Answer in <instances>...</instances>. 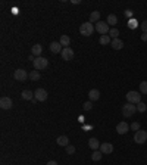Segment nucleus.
<instances>
[{
    "label": "nucleus",
    "instance_id": "cd10ccee",
    "mask_svg": "<svg viewBox=\"0 0 147 165\" xmlns=\"http://www.w3.org/2000/svg\"><path fill=\"white\" fill-rule=\"evenodd\" d=\"M137 111H138V112H146V111H147V105L144 103V102H140L138 105H137Z\"/></svg>",
    "mask_w": 147,
    "mask_h": 165
},
{
    "label": "nucleus",
    "instance_id": "f257e3e1",
    "mask_svg": "<svg viewBox=\"0 0 147 165\" xmlns=\"http://www.w3.org/2000/svg\"><path fill=\"white\" fill-rule=\"evenodd\" d=\"M33 65L35 68V71H44L49 66V61L46 58H43V56H38V58H35L33 61Z\"/></svg>",
    "mask_w": 147,
    "mask_h": 165
},
{
    "label": "nucleus",
    "instance_id": "1a4fd4ad",
    "mask_svg": "<svg viewBox=\"0 0 147 165\" xmlns=\"http://www.w3.org/2000/svg\"><path fill=\"white\" fill-rule=\"evenodd\" d=\"M60 55H62V59L63 61H72L74 56H75V53H74V50L71 47H63Z\"/></svg>",
    "mask_w": 147,
    "mask_h": 165
},
{
    "label": "nucleus",
    "instance_id": "5701e85b",
    "mask_svg": "<svg viewBox=\"0 0 147 165\" xmlns=\"http://www.w3.org/2000/svg\"><path fill=\"white\" fill-rule=\"evenodd\" d=\"M99 19H100V12H97V10L91 12V15H90V22L91 24H93V22H99Z\"/></svg>",
    "mask_w": 147,
    "mask_h": 165
},
{
    "label": "nucleus",
    "instance_id": "423d86ee",
    "mask_svg": "<svg viewBox=\"0 0 147 165\" xmlns=\"http://www.w3.org/2000/svg\"><path fill=\"white\" fill-rule=\"evenodd\" d=\"M96 31H97V33H100L102 35H106V34L110 31L109 24H107V22H103V21H99L97 24H96Z\"/></svg>",
    "mask_w": 147,
    "mask_h": 165
},
{
    "label": "nucleus",
    "instance_id": "412c9836",
    "mask_svg": "<svg viewBox=\"0 0 147 165\" xmlns=\"http://www.w3.org/2000/svg\"><path fill=\"white\" fill-rule=\"evenodd\" d=\"M102 156H103V153H102L100 150H94V152L91 153V161L97 162V161H100V159H102Z\"/></svg>",
    "mask_w": 147,
    "mask_h": 165
},
{
    "label": "nucleus",
    "instance_id": "7c9ffc66",
    "mask_svg": "<svg viewBox=\"0 0 147 165\" xmlns=\"http://www.w3.org/2000/svg\"><path fill=\"white\" fill-rule=\"evenodd\" d=\"M130 127H131V128H132V130H135V131H138V130H140V123H132V124H131V125H130Z\"/></svg>",
    "mask_w": 147,
    "mask_h": 165
},
{
    "label": "nucleus",
    "instance_id": "6ab92c4d",
    "mask_svg": "<svg viewBox=\"0 0 147 165\" xmlns=\"http://www.w3.org/2000/svg\"><path fill=\"white\" fill-rule=\"evenodd\" d=\"M59 43H60L63 47H69V44H71V38H69V35H60Z\"/></svg>",
    "mask_w": 147,
    "mask_h": 165
},
{
    "label": "nucleus",
    "instance_id": "f704fd0d",
    "mask_svg": "<svg viewBox=\"0 0 147 165\" xmlns=\"http://www.w3.org/2000/svg\"><path fill=\"white\" fill-rule=\"evenodd\" d=\"M46 165H57V162H56V161H49Z\"/></svg>",
    "mask_w": 147,
    "mask_h": 165
},
{
    "label": "nucleus",
    "instance_id": "473e14b6",
    "mask_svg": "<svg viewBox=\"0 0 147 165\" xmlns=\"http://www.w3.org/2000/svg\"><path fill=\"white\" fill-rule=\"evenodd\" d=\"M125 16H132V10H125Z\"/></svg>",
    "mask_w": 147,
    "mask_h": 165
},
{
    "label": "nucleus",
    "instance_id": "9b49d317",
    "mask_svg": "<svg viewBox=\"0 0 147 165\" xmlns=\"http://www.w3.org/2000/svg\"><path fill=\"white\" fill-rule=\"evenodd\" d=\"M12 105H13V102H12V99L8 97V96H3V97L0 99V108H2V109H10Z\"/></svg>",
    "mask_w": 147,
    "mask_h": 165
},
{
    "label": "nucleus",
    "instance_id": "9d476101",
    "mask_svg": "<svg viewBox=\"0 0 147 165\" xmlns=\"http://www.w3.org/2000/svg\"><path fill=\"white\" fill-rule=\"evenodd\" d=\"M49 47H50V52H52V53H55V55H57V53H62V50H63V46H62L59 41H52Z\"/></svg>",
    "mask_w": 147,
    "mask_h": 165
},
{
    "label": "nucleus",
    "instance_id": "0eeeda50",
    "mask_svg": "<svg viewBox=\"0 0 147 165\" xmlns=\"http://www.w3.org/2000/svg\"><path fill=\"white\" fill-rule=\"evenodd\" d=\"M28 77H30V74H28L25 69H22V68H19V69H16V71L13 72V78H15L16 81H25Z\"/></svg>",
    "mask_w": 147,
    "mask_h": 165
},
{
    "label": "nucleus",
    "instance_id": "ddd939ff",
    "mask_svg": "<svg viewBox=\"0 0 147 165\" xmlns=\"http://www.w3.org/2000/svg\"><path fill=\"white\" fill-rule=\"evenodd\" d=\"M130 128H131V127L125 123V121H122V123H119L118 125H116V131H118V134H125V133L128 131Z\"/></svg>",
    "mask_w": 147,
    "mask_h": 165
},
{
    "label": "nucleus",
    "instance_id": "39448f33",
    "mask_svg": "<svg viewBox=\"0 0 147 165\" xmlns=\"http://www.w3.org/2000/svg\"><path fill=\"white\" fill-rule=\"evenodd\" d=\"M134 141L138 143V145L146 143L147 141V131H144V130H138V131H135V134H134Z\"/></svg>",
    "mask_w": 147,
    "mask_h": 165
},
{
    "label": "nucleus",
    "instance_id": "bb28decb",
    "mask_svg": "<svg viewBox=\"0 0 147 165\" xmlns=\"http://www.w3.org/2000/svg\"><path fill=\"white\" fill-rule=\"evenodd\" d=\"M109 34H110V37H112V38H118V35H119V30L113 27V28H110Z\"/></svg>",
    "mask_w": 147,
    "mask_h": 165
},
{
    "label": "nucleus",
    "instance_id": "f8f14e48",
    "mask_svg": "<svg viewBox=\"0 0 147 165\" xmlns=\"http://www.w3.org/2000/svg\"><path fill=\"white\" fill-rule=\"evenodd\" d=\"M100 152H102L103 155L112 153V152H113V145H112V143H102V145H100Z\"/></svg>",
    "mask_w": 147,
    "mask_h": 165
},
{
    "label": "nucleus",
    "instance_id": "c756f323",
    "mask_svg": "<svg viewBox=\"0 0 147 165\" xmlns=\"http://www.w3.org/2000/svg\"><path fill=\"white\" fill-rule=\"evenodd\" d=\"M82 108H84V111H90L91 108H93V103H91V102H85V103L82 105Z\"/></svg>",
    "mask_w": 147,
    "mask_h": 165
},
{
    "label": "nucleus",
    "instance_id": "4468645a",
    "mask_svg": "<svg viewBox=\"0 0 147 165\" xmlns=\"http://www.w3.org/2000/svg\"><path fill=\"white\" fill-rule=\"evenodd\" d=\"M56 143L59 146H69V139H68V136H59L56 139Z\"/></svg>",
    "mask_w": 147,
    "mask_h": 165
},
{
    "label": "nucleus",
    "instance_id": "a211bd4d",
    "mask_svg": "<svg viewBox=\"0 0 147 165\" xmlns=\"http://www.w3.org/2000/svg\"><path fill=\"white\" fill-rule=\"evenodd\" d=\"M88 146H90V149H93V150H97V149H100V143H99V140L96 137H91L90 140H88Z\"/></svg>",
    "mask_w": 147,
    "mask_h": 165
},
{
    "label": "nucleus",
    "instance_id": "4be33fe9",
    "mask_svg": "<svg viewBox=\"0 0 147 165\" xmlns=\"http://www.w3.org/2000/svg\"><path fill=\"white\" fill-rule=\"evenodd\" d=\"M99 41H100V44H103V46H106V44H110V43H112L110 35H100Z\"/></svg>",
    "mask_w": 147,
    "mask_h": 165
},
{
    "label": "nucleus",
    "instance_id": "20e7f679",
    "mask_svg": "<svg viewBox=\"0 0 147 165\" xmlns=\"http://www.w3.org/2000/svg\"><path fill=\"white\" fill-rule=\"evenodd\" d=\"M125 96H127L128 103H137L138 105L141 102V94H138V91H128Z\"/></svg>",
    "mask_w": 147,
    "mask_h": 165
},
{
    "label": "nucleus",
    "instance_id": "72a5a7b5",
    "mask_svg": "<svg viewBox=\"0 0 147 165\" xmlns=\"http://www.w3.org/2000/svg\"><path fill=\"white\" fill-rule=\"evenodd\" d=\"M141 40H143V41H147V33H144L143 35H141Z\"/></svg>",
    "mask_w": 147,
    "mask_h": 165
},
{
    "label": "nucleus",
    "instance_id": "2eb2a0df",
    "mask_svg": "<svg viewBox=\"0 0 147 165\" xmlns=\"http://www.w3.org/2000/svg\"><path fill=\"white\" fill-rule=\"evenodd\" d=\"M88 97H90V102H93V100H99L100 99V91H99L97 89H91V90L88 91Z\"/></svg>",
    "mask_w": 147,
    "mask_h": 165
},
{
    "label": "nucleus",
    "instance_id": "2f4dec72",
    "mask_svg": "<svg viewBox=\"0 0 147 165\" xmlns=\"http://www.w3.org/2000/svg\"><path fill=\"white\" fill-rule=\"evenodd\" d=\"M141 30H143V33H147V21H144L141 24Z\"/></svg>",
    "mask_w": 147,
    "mask_h": 165
},
{
    "label": "nucleus",
    "instance_id": "f3484780",
    "mask_svg": "<svg viewBox=\"0 0 147 165\" xmlns=\"http://www.w3.org/2000/svg\"><path fill=\"white\" fill-rule=\"evenodd\" d=\"M41 52H43V47H41L40 44H34L33 47H31V53H33V56H35V58L40 56Z\"/></svg>",
    "mask_w": 147,
    "mask_h": 165
},
{
    "label": "nucleus",
    "instance_id": "6e6552de",
    "mask_svg": "<svg viewBox=\"0 0 147 165\" xmlns=\"http://www.w3.org/2000/svg\"><path fill=\"white\" fill-rule=\"evenodd\" d=\"M47 91L44 90V89H37V90L34 91V97H35V100L37 102H44V100L47 99Z\"/></svg>",
    "mask_w": 147,
    "mask_h": 165
},
{
    "label": "nucleus",
    "instance_id": "c85d7f7f",
    "mask_svg": "<svg viewBox=\"0 0 147 165\" xmlns=\"http://www.w3.org/2000/svg\"><path fill=\"white\" fill-rule=\"evenodd\" d=\"M66 153H68V155H72V153H75V146H72V145L66 146Z\"/></svg>",
    "mask_w": 147,
    "mask_h": 165
},
{
    "label": "nucleus",
    "instance_id": "aec40b11",
    "mask_svg": "<svg viewBox=\"0 0 147 165\" xmlns=\"http://www.w3.org/2000/svg\"><path fill=\"white\" fill-rule=\"evenodd\" d=\"M33 96H34V93L33 91H30V90H24L22 93H21V97L24 100H33Z\"/></svg>",
    "mask_w": 147,
    "mask_h": 165
},
{
    "label": "nucleus",
    "instance_id": "b1692460",
    "mask_svg": "<svg viewBox=\"0 0 147 165\" xmlns=\"http://www.w3.org/2000/svg\"><path fill=\"white\" fill-rule=\"evenodd\" d=\"M40 72H38V71H31V72H30V78H31V81H38V80H40Z\"/></svg>",
    "mask_w": 147,
    "mask_h": 165
},
{
    "label": "nucleus",
    "instance_id": "393cba45",
    "mask_svg": "<svg viewBox=\"0 0 147 165\" xmlns=\"http://www.w3.org/2000/svg\"><path fill=\"white\" fill-rule=\"evenodd\" d=\"M116 22H118V16L113 15V13H110V15L107 16V24H109V25H115Z\"/></svg>",
    "mask_w": 147,
    "mask_h": 165
},
{
    "label": "nucleus",
    "instance_id": "7ed1b4c3",
    "mask_svg": "<svg viewBox=\"0 0 147 165\" xmlns=\"http://www.w3.org/2000/svg\"><path fill=\"white\" fill-rule=\"evenodd\" d=\"M135 111H137V106H134V103H125L122 106V115L125 118H130L135 114Z\"/></svg>",
    "mask_w": 147,
    "mask_h": 165
},
{
    "label": "nucleus",
    "instance_id": "dca6fc26",
    "mask_svg": "<svg viewBox=\"0 0 147 165\" xmlns=\"http://www.w3.org/2000/svg\"><path fill=\"white\" fill-rule=\"evenodd\" d=\"M110 46H112L115 50H121L124 47V41L121 40V38H113L112 43H110Z\"/></svg>",
    "mask_w": 147,
    "mask_h": 165
},
{
    "label": "nucleus",
    "instance_id": "a878e982",
    "mask_svg": "<svg viewBox=\"0 0 147 165\" xmlns=\"http://www.w3.org/2000/svg\"><path fill=\"white\" fill-rule=\"evenodd\" d=\"M140 93L147 94V81H141V82H140Z\"/></svg>",
    "mask_w": 147,
    "mask_h": 165
},
{
    "label": "nucleus",
    "instance_id": "f03ea898",
    "mask_svg": "<svg viewBox=\"0 0 147 165\" xmlns=\"http://www.w3.org/2000/svg\"><path fill=\"white\" fill-rule=\"evenodd\" d=\"M94 30H96V28L93 27V24H91L90 21H88V22H84V24H81V27H80V33H81V35H85V37L91 35Z\"/></svg>",
    "mask_w": 147,
    "mask_h": 165
}]
</instances>
